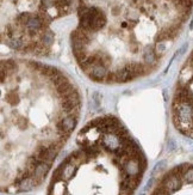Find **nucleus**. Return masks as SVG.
Instances as JSON below:
<instances>
[{"mask_svg":"<svg viewBox=\"0 0 193 195\" xmlns=\"http://www.w3.org/2000/svg\"><path fill=\"white\" fill-rule=\"evenodd\" d=\"M175 127L181 133L193 136V100L176 98L173 103Z\"/></svg>","mask_w":193,"mask_h":195,"instance_id":"nucleus-2","label":"nucleus"},{"mask_svg":"<svg viewBox=\"0 0 193 195\" xmlns=\"http://www.w3.org/2000/svg\"><path fill=\"white\" fill-rule=\"evenodd\" d=\"M54 40H55L54 34L50 30H48V31H44V33L42 34V36H41V44H43L44 47L48 48L54 43Z\"/></svg>","mask_w":193,"mask_h":195,"instance_id":"nucleus-7","label":"nucleus"},{"mask_svg":"<svg viewBox=\"0 0 193 195\" xmlns=\"http://www.w3.org/2000/svg\"><path fill=\"white\" fill-rule=\"evenodd\" d=\"M142 195H144V194H142Z\"/></svg>","mask_w":193,"mask_h":195,"instance_id":"nucleus-14","label":"nucleus"},{"mask_svg":"<svg viewBox=\"0 0 193 195\" xmlns=\"http://www.w3.org/2000/svg\"><path fill=\"white\" fill-rule=\"evenodd\" d=\"M167 147H168V150H169V151H175V150H176V144H175V140H173V139L168 140Z\"/></svg>","mask_w":193,"mask_h":195,"instance_id":"nucleus-10","label":"nucleus"},{"mask_svg":"<svg viewBox=\"0 0 193 195\" xmlns=\"http://www.w3.org/2000/svg\"><path fill=\"white\" fill-rule=\"evenodd\" d=\"M133 78H136V75L127 65L114 72V81L116 83H125V81L133 80Z\"/></svg>","mask_w":193,"mask_h":195,"instance_id":"nucleus-5","label":"nucleus"},{"mask_svg":"<svg viewBox=\"0 0 193 195\" xmlns=\"http://www.w3.org/2000/svg\"><path fill=\"white\" fill-rule=\"evenodd\" d=\"M87 73L89 75V78L93 79L94 81H104L106 80L107 74L110 72L107 71L106 65H104V64H95V65H93L92 67L89 68V71Z\"/></svg>","mask_w":193,"mask_h":195,"instance_id":"nucleus-3","label":"nucleus"},{"mask_svg":"<svg viewBox=\"0 0 193 195\" xmlns=\"http://www.w3.org/2000/svg\"><path fill=\"white\" fill-rule=\"evenodd\" d=\"M95 120L79 134V147L55 170L48 195H133L147 167L140 146L129 138L109 148Z\"/></svg>","mask_w":193,"mask_h":195,"instance_id":"nucleus-1","label":"nucleus"},{"mask_svg":"<svg viewBox=\"0 0 193 195\" xmlns=\"http://www.w3.org/2000/svg\"><path fill=\"white\" fill-rule=\"evenodd\" d=\"M186 49H187V44H184V46H182V47H181L179 50H178V53H176V54H180V55H181V54L185 53V50H186Z\"/></svg>","mask_w":193,"mask_h":195,"instance_id":"nucleus-12","label":"nucleus"},{"mask_svg":"<svg viewBox=\"0 0 193 195\" xmlns=\"http://www.w3.org/2000/svg\"><path fill=\"white\" fill-rule=\"evenodd\" d=\"M165 52H166V44H165V41L156 42V46H155V53H156V55H162Z\"/></svg>","mask_w":193,"mask_h":195,"instance_id":"nucleus-9","label":"nucleus"},{"mask_svg":"<svg viewBox=\"0 0 193 195\" xmlns=\"http://www.w3.org/2000/svg\"><path fill=\"white\" fill-rule=\"evenodd\" d=\"M6 44L12 49H24L25 48V42L22 40L20 37H12V38H7Z\"/></svg>","mask_w":193,"mask_h":195,"instance_id":"nucleus-6","label":"nucleus"},{"mask_svg":"<svg viewBox=\"0 0 193 195\" xmlns=\"http://www.w3.org/2000/svg\"><path fill=\"white\" fill-rule=\"evenodd\" d=\"M24 27L27 28V30L29 34L35 35L44 28V24H43L42 19L40 18V16H32V14H31L30 19L27 20V23L24 25Z\"/></svg>","mask_w":193,"mask_h":195,"instance_id":"nucleus-4","label":"nucleus"},{"mask_svg":"<svg viewBox=\"0 0 193 195\" xmlns=\"http://www.w3.org/2000/svg\"><path fill=\"white\" fill-rule=\"evenodd\" d=\"M165 167H166V162L161 161L160 163H157V164L155 165V168H154V172H156V171H160L161 169H163Z\"/></svg>","mask_w":193,"mask_h":195,"instance_id":"nucleus-11","label":"nucleus"},{"mask_svg":"<svg viewBox=\"0 0 193 195\" xmlns=\"http://www.w3.org/2000/svg\"><path fill=\"white\" fill-rule=\"evenodd\" d=\"M143 60H144L146 64H149V65L154 64L155 60H156V53H155V50H153L150 47H146L144 52H143Z\"/></svg>","mask_w":193,"mask_h":195,"instance_id":"nucleus-8","label":"nucleus"},{"mask_svg":"<svg viewBox=\"0 0 193 195\" xmlns=\"http://www.w3.org/2000/svg\"><path fill=\"white\" fill-rule=\"evenodd\" d=\"M190 29H191V30H193V19H192V22H191V25H190Z\"/></svg>","mask_w":193,"mask_h":195,"instance_id":"nucleus-13","label":"nucleus"}]
</instances>
